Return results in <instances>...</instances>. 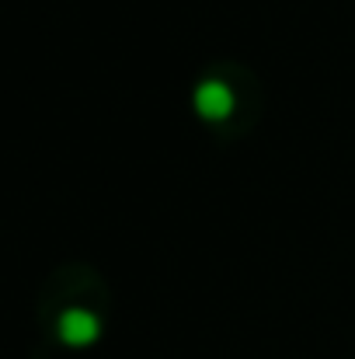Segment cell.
Masks as SVG:
<instances>
[{"instance_id":"cell-1","label":"cell","mask_w":355,"mask_h":359,"mask_svg":"<svg viewBox=\"0 0 355 359\" xmlns=\"http://www.w3.org/2000/svg\"><path fill=\"white\" fill-rule=\"evenodd\" d=\"M192 109H195L199 119H206V122L230 119L237 109L234 88H230L227 81H220V77H206V81H199L195 91H192Z\"/></svg>"},{"instance_id":"cell-2","label":"cell","mask_w":355,"mask_h":359,"mask_svg":"<svg viewBox=\"0 0 355 359\" xmlns=\"http://www.w3.org/2000/svg\"><path fill=\"white\" fill-rule=\"evenodd\" d=\"M56 332H60V339H63L67 346L81 349V346H91V342L102 335V321H98L91 311H84V307H70V311L60 314Z\"/></svg>"}]
</instances>
